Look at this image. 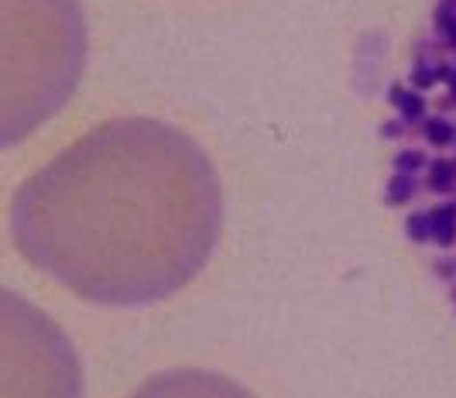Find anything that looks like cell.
<instances>
[{"label":"cell","instance_id":"cell-1","mask_svg":"<svg viewBox=\"0 0 456 398\" xmlns=\"http://www.w3.org/2000/svg\"><path fill=\"white\" fill-rule=\"evenodd\" d=\"M224 189L172 124L120 118L42 165L11 203V237L35 268L100 305H151L206 268Z\"/></svg>","mask_w":456,"mask_h":398},{"label":"cell","instance_id":"cell-2","mask_svg":"<svg viewBox=\"0 0 456 398\" xmlns=\"http://www.w3.org/2000/svg\"><path fill=\"white\" fill-rule=\"evenodd\" d=\"M385 199L456 313V0H433L388 86Z\"/></svg>","mask_w":456,"mask_h":398},{"label":"cell","instance_id":"cell-3","mask_svg":"<svg viewBox=\"0 0 456 398\" xmlns=\"http://www.w3.org/2000/svg\"><path fill=\"white\" fill-rule=\"evenodd\" d=\"M4 14L24 24V48L4 55V124L18 141L69 96L86 38L76 0H4Z\"/></svg>","mask_w":456,"mask_h":398},{"label":"cell","instance_id":"cell-4","mask_svg":"<svg viewBox=\"0 0 456 398\" xmlns=\"http://www.w3.org/2000/svg\"><path fill=\"white\" fill-rule=\"evenodd\" d=\"M131 398H254L244 385L216 371H196V368H175L148 378Z\"/></svg>","mask_w":456,"mask_h":398}]
</instances>
